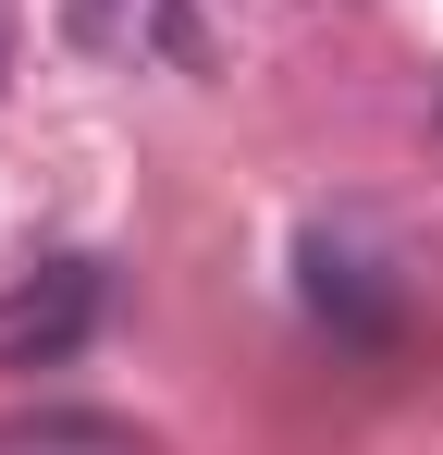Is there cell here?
Masks as SVG:
<instances>
[{
  "mask_svg": "<svg viewBox=\"0 0 443 455\" xmlns=\"http://www.w3.org/2000/svg\"><path fill=\"white\" fill-rule=\"evenodd\" d=\"M0 75H12V12H0Z\"/></svg>",
  "mask_w": 443,
  "mask_h": 455,
  "instance_id": "cell-2",
  "label": "cell"
},
{
  "mask_svg": "<svg viewBox=\"0 0 443 455\" xmlns=\"http://www.w3.org/2000/svg\"><path fill=\"white\" fill-rule=\"evenodd\" d=\"M99 307H111L99 259H50V271H25V283L0 296V370H62L74 345L99 332Z\"/></svg>",
  "mask_w": 443,
  "mask_h": 455,
  "instance_id": "cell-1",
  "label": "cell"
}]
</instances>
